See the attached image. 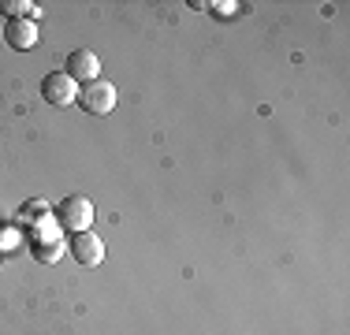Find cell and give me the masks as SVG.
<instances>
[{"mask_svg":"<svg viewBox=\"0 0 350 335\" xmlns=\"http://www.w3.org/2000/svg\"><path fill=\"white\" fill-rule=\"evenodd\" d=\"M41 97H45L49 105L64 108V105H71V100L79 97V90H75V82L64 71H53V75H45V82H41Z\"/></svg>","mask_w":350,"mask_h":335,"instance_id":"5b68a950","label":"cell"},{"mask_svg":"<svg viewBox=\"0 0 350 335\" xmlns=\"http://www.w3.org/2000/svg\"><path fill=\"white\" fill-rule=\"evenodd\" d=\"M75 100H79L90 116H108L116 108V86H112V82H105V79H94V82H86V86L79 90V97H75Z\"/></svg>","mask_w":350,"mask_h":335,"instance_id":"6da1fadb","label":"cell"},{"mask_svg":"<svg viewBox=\"0 0 350 335\" xmlns=\"http://www.w3.org/2000/svg\"><path fill=\"white\" fill-rule=\"evenodd\" d=\"M68 250H71V257H75L82 268H94V265L105 261V242L97 239L94 231H75L71 242H68Z\"/></svg>","mask_w":350,"mask_h":335,"instance_id":"3957f363","label":"cell"},{"mask_svg":"<svg viewBox=\"0 0 350 335\" xmlns=\"http://www.w3.org/2000/svg\"><path fill=\"white\" fill-rule=\"evenodd\" d=\"M41 213H49V205H45V201H27V205L19 209V216H23V220H41Z\"/></svg>","mask_w":350,"mask_h":335,"instance_id":"9c48e42d","label":"cell"},{"mask_svg":"<svg viewBox=\"0 0 350 335\" xmlns=\"http://www.w3.org/2000/svg\"><path fill=\"white\" fill-rule=\"evenodd\" d=\"M64 75H68L71 82H94L97 75H101V60H97V53H90V49H75L68 53V60H64Z\"/></svg>","mask_w":350,"mask_h":335,"instance_id":"277c9868","label":"cell"},{"mask_svg":"<svg viewBox=\"0 0 350 335\" xmlns=\"http://www.w3.org/2000/svg\"><path fill=\"white\" fill-rule=\"evenodd\" d=\"M0 12H4L8 19H38L41 8L30 4V0H0Z\"/></svg>","mask_w":350,"mask_h":335,"instance_id":"ba28073f","label":"cell"},{"mask_svg":"<svg viewBox=\"0 0 350 335\" xmlns=\"http://www.w3.org/2000/svg\"><path fill=\"white\" fill-rule=\"evenodd\" d=\"M30 250H34V257H38L41 265H56V261L64 257V250H68V246H64L60 239H38Z\"/></svg>","mask_w":350,"mask_h":335,"instance_id":"52a82bcc","label":"cell"},{"mask_svg":"<svg viewBox=\"0 0 350 335\" xmlns=\"http://www.w3.org/2000/svg\"><path fill=\"white\" fill-rule=\"evenodd\" d=\"M4 41L15 49V53H27V49L38 45V27L34 19H8L4 23Z\"/></svg>","mask_w":350,"mask_h":335,"instance_id":"8992f818","label":"cell"},{"mask_svg":"<svg viewBox=\"0 0 350 335\" xmlns=\"http://www.w3.org/2000/svg\"><path fill=\"white\" fill-rule=\"evenodd\" d=\"M90 220H94V205H90V198H64L60 209H56V224L68 231H90Z\"/></svg>","mask_w":350,"mask_h":335,"instance_id":"7a4b0ae2","label":"cell"}]
</instances>
